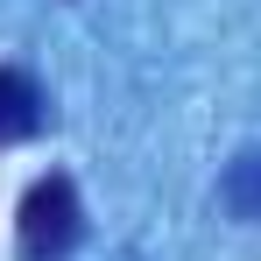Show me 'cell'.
<instances>
[{
	"label": "cell",
	"mask_w": 261,
	"mask_h": 261,
	"mask_svg": "<svg viewBox=\"0 0 261 261\" xmlns=\"http://www.w3.org/2000/svg\"><path fill=\"white\" fill-rule=\"evenodd\" d=\"M85 233V212H78V191L71 176H36L29 198H21V219H14V240H21V261H64Z\"/></svg>",
	"instance_id": "obj_1"
},
{
	"label": "cell",
	"mask_w": 261,
	"mask_h": 261,
	"mask_svg": "<svg viewBox=\"0 0 261 261\" xmlns=\"http://www.w3.org/2000/svg\"><path fill=\"white\" fill-rule=\"evenodd\" d=\"M36 127H43V92H36V78L0 64V148H7V141H29Z\"/></svg>",
	"instance_id": "obj_2"
},
{
	"label": "cell",
	"mask_w": 261,
	"mask_h": 261,
	"mask_svg": "<svg viewBox=\"0 0 261 261\" xmlns=\"http://www.w3.org/2000/svg\"><path fill=\"white\" fill-rule=\"evenodd\" d=\"M226 205L240 219H261V148H247V155L226 170Z\"/></svg>",
	"instance_id": "obj_3"
}]
</instances>
